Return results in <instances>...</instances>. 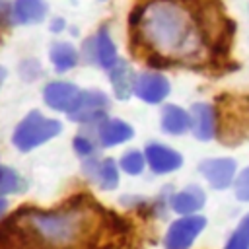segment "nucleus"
<instances>
[{
    "label": "nucleus",
    "mask_w": 249,
    "mask_h": 249,
    "mask_svg": "<svg viewBox=\"0 0 249 249\" xmlns=\"http://www.w3.org/2000/svg\"><path fill=\"white\" fill-rule=\"evenodd\" d=\"M134 37L156 56L195 58L204 33L195 14L179 0H150L130 16Z\"/></svg>",
    "instance_id": "obj_1"
},
{
    "label": "nucleus",
    "mask_w": 249,
    "mask_h": 249,
    "mask_svg": "<svg viewBox=\"0 0 249 249\" xmlns=\"http://www.w3.org/2000/svg\"><path fill=\"white\" fill-rule=\"evenodd\" d=\"M18 228L41 249H74L89 230L88 212L82 208L23 210L18 214Z\"/></svg>",
    "instance_id": "obj_2"
},
{
    "label": "nucleus",
    "mask_w": 249,
    "mask_h": 249,
    "mask_svg": "<svg viewBox=\"0 0 249 249\" xmlns=\"http://www.w3.org/2000/svg\"><path fill=\"white\" fill-rule=\"evenodd\" d=\"M62 132V123L58 119H51L43 115L39 109L29 111L14 128L12 144L19 152H31L45 142L53 140Z\"/></svg>",
    "instance_id": "obj_3"
},
{
    "label": "nucleus",
    "mask_w": 249,
    "mask_h": 249,
    "mask_svg": "<svg viewBox=\"0 0 249 249\" xmlns=\"http://www.w3.org/2000/svg\"><path fill=\"white\" fill-rule=\"evenodd\" d=\"M109 95L101 89H82L74 107L66 113L70 121L82 126H95L107 119Z\"/></svg>",
    "instance_id": "obj_4"
},
{
    "label": "nucleus",
    "mask_w": 249,
    "mask_h": 249,
    "mask_svg": "<svg viewBox=\"0 0 249 249\" xmlns=\"http://www.w3.org/2000/svg\"><path fill=\"white\" fill-rule=\"evenodd\" d=\"M208 220L202 214H187L173 220L163 235V249H191L204 231Z\"/></svg>",
    "instance_id": "obj_5"
},
{
    "label": "nucleus",
    "mask_w": 249,
    "mask_h": 249,
    "mask_svg": "<svg viewBox=\"0 0 249 249\" xmlns=\"http://www.w3.org/2000/svg\"><path fill=\"white\" fill-rule=\"evenodd\" d=\"M80 54L82 58L91 64V66H97L101 70H109L117 60V45L109 33V27H99L91 37H88L84 43H82V49H80Z\"/></svg>",
    "instance_id": "obj_6"
},
{
    "label": "nucleus",
    "mask_w": 249,
    "mask_h": 249,
    "mask_svg": "<svg viewBox=\"0 0 249 249\" xmlns=\"http://www.w3.org/2000/svg\"><path fill=\"white\" fill-rule=\"evenodd\" d=\"M82 173L86 179L93 181L101 191H115L121 181V167L115 158H84Z\"/></svg>",
    "instance_id": "obj_7"
},
{
    "label": "nucleus",
    "mask_w": 249,
    "mask_h": 249,
    "mask_svg": "<svg viewBox=\"0 0 249 249\" xmlns=\"http://www.w3.org/2000/svg\"><path fill=\"white\" fill-rule=\"evenodd\" d=\"M198 173L206 179V183L216 191H226L233 187L237 177V161L230 156L206 158L198 163Z\"/></svg>",
    "instance_id": "obj_8"
},
{
    "label": "nucleus",
    "mask_w": 249,
    "mask_h": 249,
    "mask_svg": "<svg viewBox=\"0 0 249 249\" xmlns=\"http://www.w3.org/2000/svg\"><path fill=\"white\" fill-rule=\"evenodd\" d=\"M171 91V82L165 74L156 72V70H144L136 76L134 84V95L148 103V105H160L167 99Z\"/></svg>",
    "instance_id": "obj_9"
},
{
    "label": "nucleus",
    "mask_w": 249,
    "mask_h": 249,
    "mask_svg": "<svg viewBox=\"0 0 249 249\" xmlns=\"http://www.w3.org/2000/svg\"><path fill=\"white\" fill-rule=\"evenodd\" d=\"M146 165L154 175H169L183 167V156L163 142H148L144 146Z\"/></svg>",
    "instance_id": "obj_10"
},
{
    "label": "nucleus",
    "mask_w": 249,
    "mask_h": 249,
    "mask_svg": "<svg viewBox=\"0 0 249 249\" xmlns=\"http://www.w3.org/2000/svg\"><path fill=\"white\" fill-rule=\"evenodd\" d=\"M80 91L82 89L74 82L53 80L43 88V101L49 109H53L56 113H68L74 107Z\"/></svg>",
    "instance_id": "obj_11"
},
{
    "label": "nucleus",
    "mask_w": 249,
    "mask_h": 249,
    "mask_svg": "<svg viewBox=\"0 0 249 249\" xmlns=\"http://www.w3.org/2000/svg\"><path fill=\"white\" fill-rule=\"evenodd\" d=\"M88 128L93 132V136L101 148H113V146L124 144L134 136V128L126 121L117 119V117H107L99 124L88 126Z\"/></svg>",
    "instance_id": "obj_12"
},
{
    "label": "nucleus",
    "mask_w": 249,
    "mask_h": 249,
    "mask_svg": "<svg viewBox=\"0 0 249 249\" xmlns=\"http://www.w3.org/2000/svg\"><path fill=\"white\" fill-rule=\"evenodd\" d=\"M191 113V132L196 140L208 142L218 132V113L214 105L206 101H196L189 107Z\"/></svg>",
    "instance_id": "obj_13"
},
{
    "label": "nucleus",
    "mask_w": 249,
    "mask_h": 249,
    "mask_svg": "<svg viewBox=\"0 0 249 249\" xmlns=\"http://www.w3.org/2000/svg\"><path fill=\"white\" fill-rule=\"evenodd\" d=\"M204 204H206V193L196 183H191V185L171 193V196H169V208L177 216L198 214Z\"/></svg>",
    "instance_id": "obj_14"
},
{
    "label": "nucleus",
    "mask_w": 249,
    "mask_h": 249,
    "mask_svg": "<svg viewBox=\"0 0 249 249\" xmlns=\"http://www.w3.org/2000/svg\"><path fill=\"white\" fill-rule=\"evenodd\" d=\"M113 93L119 101H126L130 99V95H134V84H136V72L132 68V64L128 60L119 58L109 70H107Z\"/></svg>",
    "instance_id": "obj_15"
},
{
    "label": "nucleus",
    "mask_w": 249,
    "mask_h": 249,
    "mask_svg": "<svg viewBox=\"0 0 249 249\" xmlns=\"http://www.w3.org/2000/svg\"><path fill=\"white\" fill-rule=\"evenodd\" d=\"M160 126L165 134L181 136L191 130V113L179 105L165 103L160 113Z\"/></svg>",
    "instance_id": "obj_16"
},
{
    "label": "nucleus",
    "mask_w": 249,
    "mask_h": 249,
    "mask_svg": "<svg viewBox=\"0 0 249 249\" xmlns=\"http://www.w3.org/2000/svg\"><path fill=\"white\" fill-rule=\"evenodd\" d=\"M45 0H14L12 2V23L14 25H35L47 18Z\"/></svg>",
    "instance_id": "obj_17"
},
{
    "label": "nucleus",
    "mask_w": 249,
    "mask_h": 249,
    "mask_svg": "<svg viewBox=\"0 0 249 249\" xmlns=\"http://www.w3.org/2000/svg\"><path fill=\"white\" fill-rule=\"evenodd\" d=\"M80 51L68 41H56L49 49V60L56 72H68L80 62Z\"/></svg>",
    "instance_id": "obj_18"
},
{
    "label": "nucleus",
    "mask_w": 249,
    "mask_h": 249,
    "mask_svg": "<svg viewBox=\"0 0 249 249\" xmlns=\"http://www.w3.org/2000/svg\"><path fill=\"white\" fill-rule=\"evenodd\" d=\"M27 189L25 179L10 165L0 163V196L4 195H18Z\"/></svg>",
    "instance_id": "obj_19"
},
{
    "label": "nucleus",
    "mask_w": 249,
    "mask_h": 249,
    "mask_svg": "<svg viewBox=\"0 0 249 249\" xmlns=\"http://www.w3.org/2000/svg\"><path fill=\"white\" fill-rule=\"evenodd\" d=\"M117 161H119L121 171L126 173V175H130V177H136V175H140V173L146 169V156H144V150L130 148V150L123 152V156H121Z\"/></svg>",
    "instance_id": "obj_20"
},
{
    "label": "nucleus",
    "mask_w": 249,
    "mask_h": 249,
    "mask_svg": "<svg viewBox=\"0 0 249 249\" xmlns=\"http://www.w3.org/2000/svg\"><path fill=\"white\" fill-rule=\"evenodd\" d=\"M72 148H74V152L84 160V158H91V156H95L99 144H97L93 132H91L88 126H84V130H80V132L74 136V140H72Z\"/></svg>",
    "instance_id": "obj_21"
},
{
    "label": "nucleus",
    "mask_w": 249,
    "mask_h": 249,
    "mask_svg": "<svg viewBox=\"0 0 249 249\" xmlns=\"http://www.w3.org/2000/svg\"><path fill=\"white\" fill-rule=\"evenodd\" d=\"M224 249H249V212L237 222V226L230 233Z\"/></svg>",
    "instance_id": "obj_22"
},
{
    "label": "nucleus",
    "mask_w": 249,
    "mask_h": 249,
    "mask_svg": "<svg viewBox=\"0 0 249 249\" xmlns=\"http://www.w3.org/2000/svg\"><path fill=\"white\" fill-rule=\"evenodd\" d=\"M233 193L235 198L241 202H249V167H245L241 173H237L233 181Z\"/></svg>",
    "instance_id": "obj_23"
},
{
    "label": "nucleus",
    "mask_w": 249,
    "mask_h": 249,
    "mask_svg": "<svg viewBox=\"0 0 249 249\" xmlns=\"http://www.w3.org/2000/svg\"><path fill=\"white\" fill-rule=\"evenodd\" d=\"M19 76L27 82H33L41 76V64L35 60V58H27L19 64Z\"/></svg>",
    "instance_id": "obj_24"
},
{
    "label": "nucleus",
    "mask_w": 249,
    "mask_h": 249,
    "mask_svg": "<svg viewBox=\"0 0 249 249\" xmlns=\"http://www.w3.org/2000/svg\"><path fill=\"white\" fill-rule=\"evenodd\" d=\"M12 23V2L0 0V25Z\"/></svg>",
    "instance_id": "obj_25"
},
{
    "label": "nucleus",
    "mask_w": 249,
    "mask_h": 249,
    "mask_svg": "<svg viewBox=\"0 0 249 249\" xmlns=\"http://www.w3.org/2000/svg\"><path fill=\"white\" fill-rule=\"evenodd\" d=\"M66 29V21L62 19V18H53V21H51V31L53 33H60V31H64Z\"/></svg>",
    "instance_id": "obj_26"
},
{
    "label": "nucleus",
    "mask_w": 249,
    "mask_h": 249,
    "mask_svg": "<svg viewBox=\"0 0 249 249\" xmlns=\"http://www.w3.org/2000/svg\"><path fill=\"white\" fill-rule=\"evenodd\" d=\"M8 208H10V202H8V198H6V196H0V220L6 216Z\"/></svg>",
    "instance_id": "obj_27"
},
{
    "label": "nucleus",
    "mask_w": 249,
    "mask_h": 249,
    "mask_svg": "<svg viewBox=\"0 0 249 249\" xmlns=\"http://www.w3.org/2000/svg\"><path fill=\"white\" fill-rule=\"evenodd\" d=\"M4 80H6V68H4V66H0V86L4 84Z\"/></svg>",
    "instance_id": "obj_28"
}]
</instances>
